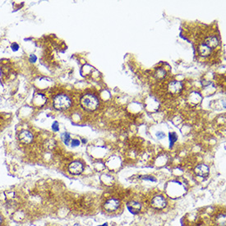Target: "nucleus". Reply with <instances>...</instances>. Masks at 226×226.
<instances>
[{"label":"nucleus","mask_w":226,"mask_h":226,"mask_svg":"<svg viewBox=\"0 0 226 226\" xmlns=\"http://www.w3.org/2000/svg\"><path fill=\"white\" fill-rule=\"evenodd\" d=\"M156 137L158 138V139H163L165 137V134L163 132H158L156 133Z\"/></svg>","instance_id":"412c9836"},{"label":"nucleus","mask_w":226,"mask_h":226,"mask_svg":"<svg viewBox=\"0 0 226 226\" xmlns=\"http://www.w3.org/2000/svg\"><path fill=\"white\" fill-rule=\"evenodd\" d=\"M151 205L155 209H163L166 206V200L162 196H156L152 199Z\"/></svg>","instance_id":"0eeeda50"},{"label":"nucleus","mask_w":226,"mask_h":226,"mask_svg":"<svg viewBox=\"0 0 226 226\" xmlns=\"http://www.w3.org/2000/svg\"><path fill=\"white\" fill-rule=\"evenodd\" d=\"M72 105V100L65 94L58 95L54 99V107L58 110H66Z\"/></svg>","instance_id":"f03ea898"},{"label":"nucleus","mask_w":226,"mask_h":226,"mask_svg":"<svg viewBox=\"0 0 226 226\" xmlns=\"http://www.w3.org/2000/svg\"><path fill=\"white\" fill-rule=\"evenodd\" d=\"M81 105L86 110L94 111L99 106V100L94 95L86 94L81 99Z\"/></svg>","instance_id":"f257e3e1"},{"label":"nucleus","mask_w":226,"mask_h":226,"mask_svg":"<svg viewBox=\"0 0 226 226\" xmlns=\"http://www.w3.org/2000/svg\"><path fill=\"white\" fill-rule=\"evenodd\" d=\"M120 206V202L118 199L115 198H112L106 201L105 205H104V208L107 211H115L118 208V206Z\"/></svg>","instance_id":"20e7f679"},{"label":"nucleus","mask_w":226,"mask_h":226,"mask_svg":"<svg viewBox=\"0 0 226 226\" xmlns=\"http://www.w3.org/2000/svg\"><path fill=\"white\" fill-rule=\"evenodd\" d=\"M11 48L13 51H17L18 49H19V45H18L17 43H13V44H12Z\"/></svg>","instance_id":"4be33fe9"},{"label":"nucleus","mask_w":226,"mask_h":226,"mask_svg":"<svg viewBox=\"0 0 226 226\" xmlns=\"http://www.w3.org/2000/svg\"><path fill=\"white\" fill-rule=\"evenodd\" d=\"M37 60V57L35 56V55H30V58H29V61L31 62V63H35Z\"/></svg>","instance_id":"aec40b11"},{"label":"nucleus","mask_w":226,"mask_h":226,"mask_svg":"<svg viewBox=\"0 0 226 226\" xmlns=\"http://www.w3.org/2000/svg\"><path fill=\"white\" fill-rule=\"evenodd\" d=\"M205 45L208 46L210 49H214L219 45V40L215 36H210V37L206 38Z\"/></svg>","instance_id":"9d476101"},{"label":"nucleus","mask_w":226,"mask_h":226,"mask_svg":"<svg viewBox=\"0 0 226 226\" xmlns=\"http://www.w3.org/2000/svg\"><path fill=\"white\" fill-rule=\"evenodd\" d=\"M2 221H3V220H2V217H1V215H0V224L2 223Z\"/></svg>","instance_id":"5701e85b"},{"label":"nucleus","mask_w":226,"mask_h":226,"mask_svg":"<svg viewBox=\"0 0 226 226\" xmlns=\"http://www.w3.org/2000/svg\"><path fill=\"white\" fill-rule=\"evenodd\" d=\"M141 178L142 179H144V180H149V181H156V178L155 177H153V176H149V175H146V176H142L141 177Z\"/></svg>","instance_id":"a211bd4d"},{"label":"nucleus","mask_w":226,"mask_h":226,"mask_svg":"<svg viewBox=\"0 0 226 226\" xmlns=\"http://www.w3.org/2000/svg\"><path fill=\"white\" fill-rule=\"evenodd\" d=\"M195 173L200 177L206 178L209 174V168L206 165H199L195 168Z\"/></svg>","instance_id":"6e6552de"},{"label":"nucleus","mask_w":226,"mask_h":226,"mask_svg":"<svg viewBox=\"0 0 226 226\" xmlns=\"http://www.w3.org/2000/svg\"><path fill=\"white\" fill-rule=\"evenodd\" d=\"M72 141V143H71V146H72V147H77V146H78L79 145H80V141L79 140H77V139H74V140H72L71 141Z\"/></svg>","instance_id":"6ab92c4d"},{"label":"nucleus","mask_w":226,"mask_h":226,"mask_svg":"<svg viewBox=\"0 0 226 226\" xmlns=\"http://www.w3.org/2000/svg\"><path fill=\"white\" fill-rule=\"evenodd\" d=\"M127 206H128V209L129 210V211L132 212L133 214L138 213L141 211V208L140 204L137 202V201H130V202L128 203Z\"/></svg>","instance_id":"1a4fd4ad"},{"label":"nucleus","mask_w":226,"mask_h":226,"mask_svg":"<svg viewBox=\"0 0 226 226\" xmlns=\"http://www.w3.org/2000/svg\"><path fill=\"white\" fill-rule=\"evenodd\" d=\"M100 226H108V224H104L103 225H100Z\"/></svg>","instance_id":"b1692460"},{"label":"nucleus","mask_w":226,"mask_h":226,"mask_svg":"<svg viewBox=\"0 0 226 226\" xmlns=\"http://www.w3.org/2000/svg\"><path fill=\"white\" fill-rule=\"evenodd\" d=\"M198 52L201 56L202 57H208L211 54V49H210L208 46H206L205 44L201 45L198 48Z\"/></svg>","instance_id":"9b49d317"},{"label":"nucleus","mask_w":226,"mask_h":226,"mask_svg":"<svg viewBox=\"0 0 226 226\" xmlns=\"http://www.w3.org/2000/svg\"><path fill=\"white\" fill-rule=\"evenodd\" d=\"M168 90H169V92L172 93V94H178V93H180V92L182 91V90H183V84H182L180 81H173L169 83Z\"/></svg>","instance_id":"39448f33"},{"label":"nucleus","mask_w":226,"mask_h":226,"mask_svg":"<svg viewBox=\"0 0 226 226\" xmlns=\"http://www.w3.org/2000/svg\"><path fill=\"white\" fill-rule=\"evenodd\" d=\"M18 138L22 143L30 144L33 140V134L27 130H23L19 133Z\"/></svg>","instance_id":"423d86ee"},{"label":"nucleus","mask_w":226,"mask_h":226,"mask_svg":"<svg viewBox=\"0 0 226 226\" xmlns=\"http://www.w3.org/2000/svg\"><path fill=\"white\" fill-rule=\"evenodd\" d=\"M52 129L55 132H58L59 130V126H58V123L57 121H55V123L52 124Z\"/></svg>","instance_id":"f3484780"},{"label":"nucleus","mask_w":226,"mask_h":226,"mask_svg":"<svg viewBox=\"0 0 226 226\" xmlns=\"http://www.w3.org/2000/svg\"><path fill=\"white\" fill-rule=\"evenodd\" d=\"M166 72L163 69H158L157 71L155 72V77L158 79H163L164 77H165Z\"/></svg>","instance_id":"2eb2a0df"},{"label":"nucleus","mask_w":226,"mask_h":226,"mask_svg":"<svg viewBox=\"0 0 226 226\" xmlns=\"http://www.w3.org/2000/svg\"><path fill=\"white\" fill-rule=\"evenodd\" d=\"M55 145H56V142H55V141L53 140V139H49V140H46L45 141V147L48 150L54 149V147L55 146Z\"/></svg>","instance_id":"f8f14e48"},{"label":"nucleus","mask_w":226,"mask_h":226,"mask_svg":"<svg viewBox=\"0 0 226 226\" xmlns=\"http://www.w3.org/2000/svg\"><path fill=\"white\" fill-rule=\"evenodd\" d=\"M216 223L221 226L225 225V215H220L216 218Z\"/></svg>","instance_id":"4468645a"},{"label":"nucleus","mask_w":226,"mask_h":226,"mask_svg":"<svg viewBox=\"0 0 226 226\" xmlns=\"http://www.w3.org/2000/svg\"><path fill=\"white\" fill-rule=\"evenodd\" d=\"M61 138H62V140L64 143L66 144L67 146H68L69 143H70V141H71V136L69 133L68 132H64L63 134L61 135Z\"/></svg>","instance_id":"ddd939ff"},{"label":"nucleus","mask_w":226,"mask_h":226,"mask_svg":"<svg viewBox=\"0 0 226 226\" xmlns=\"http://www.w3.org/2000/svg\"><path fill=\"white\" fill-rule=\"evenodd\" d=\"M83 169H84V166L79 161L72 162L68 166L69 172L72 174H81L83 172Z\"/></svg>","instance_id":"7ed1b4c3"},{"label":"nucleus","mask_w":226,"mask_h":226,"mask_svg":"<svg viewBox=\"0 0 226 226\" xmlns=\"http://www.w3.org/2000/svg\"><path fill=\"white\" fill-rule=\"evenodd\" d=\"M169 141H170V147H171V146L174 145V143L175 141H177L178 137H177V135L175 134L174 132H172V133H169Z\"/></svg>","instance_id":"dca6fc26"}]
</instances>
